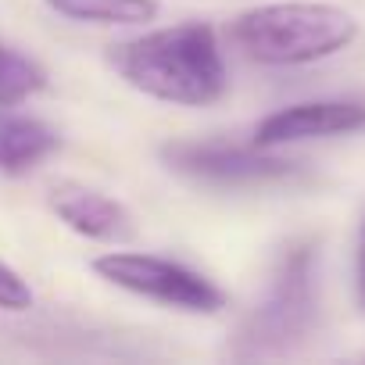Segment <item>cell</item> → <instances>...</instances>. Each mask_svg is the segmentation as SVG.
Here are the masks:
<instances>
[{"label": "cell", "mask_w": 365, "mask_h": 365, "mask_svg": "<svg viewBox=\"0 0 365 365\" xmlns=\"http://www.w3.org/2000/svg\"><path fill=\"white\" fill-rule=\"evenodd\" d=\"M111 65L133 90L182 108H208L222 101L230 86L219 36L205 22H182L125 40L111 47Z\"/></svg>", "instance_id": "obj_1"}, {"label": "cell", "mask_w": 365, "mask_h": 365, "mask_svg": "<svg viewBox=\"0 0 365 365\" xmlns=\"http://www.w3.org/2000/svg\"><path fill=\"white\" fill-rule=\"evenodd\" d=\"M233 43L262 65H312L333 58L358 36L351 11L336 4H262L233 19Z\"/></svg>", "instance_id": "obj_2"}, {"label": "cell", "mask_w": 365, "mask_h": 365, "mask_svg": "<svg viewBox=\"0 0 365 365\" xmlns=\"http://www.w3.org/2000/svg\"><path fill=\"white\" fill-rule=\"evenodd\" d=\"M315 262H319L315 240H294L279 255L262 304L247 315V322L237 333L233 358L240 361L272 358L308 340L315 326V304H319L315 301Z\"/></svg>", "instance_id": "obj_3"}, {"label": "cell", "mask_w": 365, "mask_h": 365, "mask_svg": "<svg viewBox=\"0 0 365 365\" xmlns=\"http://www.w3.org/2000/svg\"><path fill=\"white\" fill-rule=\"evenodd\" d=\"M93 272L136 297L158 301L165 308L194 312V315H215L226 308V294L201 276L197 269L168 262L158 255H140V251H108L93 258Z\"/></svg>", "instance_id": "obj_4"}, {"label": "cell", "mask_w": 365, "mask_h": 365, "mask_svg": "<svg viewBox=\"0 0 365 365\" xmlns=\"http://www.w3.org/2000/svg\"><path fill=\"white\" fill-rule=\"evenodd\" d=\"M161 161L205 187H272V182H290L301 175L297 161L272 158L265 147H237V143H197V140H175L161 147Z\"/></svg>", "instance_id": "obj_5"}, {"label": "cell", "mask_w": 365, "mask_h": 365, "mask_svg": "<svg viewBox=\"0 0 365 365\" xmlns=\"http://www.w3.org/2000/svg\"><path fill=\"white\" fill-rule=\"evenodd\" d=\"M365 129V104L361 101H304L272 111L258 122L255 143L258 147H283L297 140H322Z\"/></svg>", "instance_id": "obj_6"}, {"label": "cell", "mask_w": 365, "mask_h": 365, "mask_svg": "<svg viewBox=\"0 0 365 365\" xmlns=\"http://www.w3.org/2000/svg\"><path fill=\"white\" fill-rule=\"evenodd\" d=\"M51 208L54 215L79 237L97 240V244H125L136 237V222L125 205L115 197L79 187V182H61L51 190Z\"/></svg>", "instance_id": "obj_7"}, {"label": "cell", "mask_w": 365, "mask_h": 365, "mask_svg": "<svg viewBox=\"0 0 365 365\" xmlns=\"http://www.w3.org/2000/svg\"><path fill=\"white\" fill-rule=\"evenodd\" d=\"M58 143L61 136L47 122L0 111V172H8V175L33 172L40 161H47L58 150Z\"/></svg>", "instance_id": "obj_8"}, {"label": "cell", "mask_w": 365, "mask_h": 365, "mask_svg": "<svg viewBox=\"0 0 365 365\" xmlns=\"http://www.w3.org/2000/svg\"><path fill=\"white\" fill-rule=\"evenodd\" d=\"M47 4L72 22L97 26H143L158 15V0H47Z\"/></svg>", "instance_id": "obj_9"}, {"label": "cell", "mask_w": 365, "mask_h": 365, "mask_svg": "<svg viewBox=\"0 0 365 365\" xmlns=\"http://www.w3.org/2000/svg\"><path fill=\"white\" fill-rule=\"evenodd\" d=\"M43 86H47V72L33 58L0 43V108H15L33 93H40Z\"/></svg>", "instance_id": "obj_10"}, {"label": "cell", "mask_w": 365, "mask_h": 365, "mask_svg": "<svg viewBox=\"0 0 365 365\" xmlns=\"http://www.w3.org/2000/svg\"><path fill=\"white\" fill-rule=\"evenodd\" d=\"M29 308H33L29 283L11 265L0 262V312H29Z\"/></svg>", "instance_id": "obj_11"}, {"label": "cell", "mask_w": 365, "mask_h": 365, "mask_svg": "<svg viewBox=\"0 0 365 365\" xmlns=\"http://www.w3.org/2000/svg\"><path fill=\"white\" fill-rule=\"evenodd\" d=\"M354 290H358V304L365 312V222L358 233V258H354Z\"/></svg>", "instance_id": "obj_12"}]
</instances>
